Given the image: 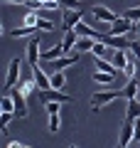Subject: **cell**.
Segmentation results:
<instances>
[{"label": "cell", "instance_id": "6da1fadb", "mask_svg": "<svg viewBox=\"0 0 140 148\" xmlns=\"http://www.w3.org/2000/svg\"><path fill=\"white\" fill-rule=\"evenodd\" d=\"M120 96H123V91H96V94L91 96V111L103 109V106H108L113 99H120Z\"/></svg>", "mask_w": 140, "mask_h": 148}, {"label": "cell", "instance_id": "7a4b0ae2", "mask_svg": "<svg viewBox=\"0 0 140 148\" xmlns=\"http://www.w3.org/2000/svg\"><path fill=\"white\" fill-rule=\"evenodd\" d=\"M79 62V52L74 54H64V57H57L52 62H47V72H62V69H69Z\"/></svg>", "mask_w": 140, "mask_h": 148}, {"label": "cell", "instance_id": "3957f363", "mask_svg": "<svg viewBox=\"0 0 140 148\" xmlns=\"http://www.w3.org/2000/svg\"><path fill=\"white\" fill-rule=\"evenodd\" d=\"M20 69H22V59H12L10 67H7V74H5V89L10 91L12 86H17V82H20Z\"/></svg>", "mask_w": 140, "mask_h": 148}, {"label": "cell", "instance_id": "277c9868", "mask_svg": "<svg viewBox=\"0 0 140 148\" xmlns=\"http://www.w3.org/2000/svg\"><path fill=\"white\" fill-rule=\"evenodd\" d=\"M133 25H135L133 20H128L125 15H120V17H116V20L111 22V27H108V35H125V37H128V32L133 30Z\"/></svg>", "mask_w": 140, "mask_h": 148}, {"label": "cell", "instance_id": "5b68a950", "mask_svg": "<svg viewBox=\"0 0 140 148\" xmlns=\"http://www.w3.org/2000/svg\"><path fill=\"white\" fill-rule=\"evenodd\" d=\"M10 94H12V99H15V116H20V119H25L30 111H27V96L22 94L17 86H12L10 89Z\"/></svg>", "mask_w": 140, "mask_h": 148}, {"label": "cell", "instance_id": "8992f818", "mask_svg": "<svg viewBox=\"0 0 140 148\" xmlns=\"http://www.w3.org/2000/svg\"><path fill=\"white\" fill-rule=\"evenodd\" d=\"M133 138H135V121L125 119L123 128H120V138H118V146H120V148H128L130 143H133Z\"/></svg>", "mask_w": 140, "mask_h": 148}, {"label": "cell", "instance_id": "52a82bcc", "mask_svg": "<svg viewBox=\"0 0 140 148\" xmlns=\"http://www.w3.org/2000/svg\"><path fill=\"white\" fill-rule=\"evenodd\" d=\"M39 99L42 101H62V104H69L71 96L62 94V89H39Z\"/></svg>", "mask_w": 140, "mask_h": 148}, {"label": "cell", "instance_id": "ba28073f", "mask_svg": "<svg viewBox=\"0 0 140 148\" xmlns=\"http://www.w3.org/2000/svg\"><path fill=\"white\" fill-rule=\"evenodd\" d=\"M91 12H93V17H96L99 22H108V25L116 20V17H118L113 10H111V8H106V5H93Z\"/></svg>", "mask_w": 140, "mask_h": 148}, {"label": "cell", "instance_id": "9c48e42d", "mask_svg": "<svg viewBox=\"0 0 140 148\" xmlns=\"http://www.w3.org/2000/svg\"><path fill=\"white\" fill-rule=\"evenodd\" d=\"M17 89H20L22 94L27 96V99H30V96L35 94V91H39V84H37L35 74H32V77H25V79H20V82H17Z\"/></svg>", "mask_w": 140, "mask_h": 148}, {"label": "cell", "instance_id": "30bf717a", "mask_svg": "<svg viewBox=\"0 0 140 148\" xmlns=\"http://www.w3.org/2000/svg\"><path fill=\"white\" fill-rule=\"evenodd\" d=\"M32 74H35V79H37V84H39V89H52V79H49V72H44L39 64H32Z\"/></svg>", "mask_w": 140, "mask_h": 148}, {"label": "cell", "instance_id": "8fae6325", "mask_svg": "<svg viewBox=\"0 0 140 148\" xmlns=\"http://www.w3.org/2000/svg\"><path fill=\"white\" fill-rule=\"evenodd\" d=\"M62 17H64V30H74L76 22H81L84 12L81 10H62Z\"/></svg>", "mask_w": 140, "mask_h": 148}, {"label": "cell", "instance_id": "7c38bea8", "mask_svg": "<svg viewBox=\"0 0 140 148\" xmlns=\"http://www.w3.org/2000/svg\"><path fill=\"white\" fill-rule=\"evenodd\" d=\"M76 40H79L76 30H64L62 45H64V52H67V54H74V52H76Z\"/></svg>", "mask_w": 140, "mask_h": 148}, {"label": "cell", "instance_id": "4fadbf2b", "mask_svg": "<svg viewBox=\"0 0 140 148\" xmlns=\"http://www.w3.org/2000/svg\"><path fill=\"white\" fill-rule=\"evenodd\" d=\"M74 30H76V35H84V37H93V40H99V42H103V37L106 35H101V32H96L93 30L91 25H86V22H76V27H74Z\"/></svg>", "mask_w": 140, "mask_h": 148}, {"label": "cell", "instance_id": "5bb4252c", "mask_svg": "<svg viewBox=\"0 0 140 148\" xmlns=\"http://www.w3.org/2000/svg\"><path fill=\"white\" fill-rule=\"evenodd\" d=\"M64 45H62V40H59L57 45H54V47H49L47 49V52H39V59L42 62H52V59H57V57H64Z\"/></svg>", "mask_w": 140, "mask_h": 148}, {"label": "cell", "instance_id": "9a60e30c", "mask_svg": "<svg viewBox=\"0 0 140 148\" xmlns=\"http://www.w3.org/2000/svg\"><path fill=\"white\" fill-rule=\"evenodd\" d=\"M128 52L130 49H113V54H111V62H113V67L118 72H123L125 64H128Z\"/></svg>", "mask_w": 140, "mask_h": 148}, {"label": "cell", "instance_id": "2e32d148", "mask_svg": "<svg viewBox=\"0 0 140 148\" xmlns=\"http://www.w3.org/2000/svg\"><path fill=\"white\" fill-rule=\"evenodd\" d=\"M37 59H39V37H32L27 45V62L37 64Z\"/></svg>", "mask_w": 140, "mask_h": 148}, {"label": "cell", "instance_id": "e0dca14e", "mask_svg": "<svg viewBox=\"0 0 140 148\" xmlns=\"http://www.w3.org/2000/svg\"><path fill=\"white\" fill-rule=\"evenodd\" d=\"M125 119H130V121L140 119V99H138V96L128 99V111H125Z\"/></svg>", "mask_w": 140, "mask_h": 148}, {"label": "cell", "instance_id": "ac0fdd59", "mask_svg": "<svg viewBox=\"0 0 140 148\" xmlns=\"http://www.w3.org/2000/svg\"><path fill=\"white\" fill-rule=\"evenodd\" d=\"M96 42H99V40H93V37H84V35H79V40H76V52H79V54H81V52H91Z\"/></svg>", "mask_w": 140, "mask_h": 148}, {"label": "cell", "instance_id": "d6986e66", "mask_svg": "<svg viewBox=\"0 0 140 148\" xmlns=\"http://www.w3.org/2000/svg\"><path fill=\"white\" fill-rule=\"evenodd\" d=\"M49 79H52V89H64V84H67V74L62 72H49Z\"/></svg>", "mask_w": 140, "mask_h": 148}, {"label": "cell", "instance_id": "ffe728a7", "mask_svg": "<svg viewBox=\"0 0 140 148\" xmlns=\"http://www.w3.org/2000/svg\"><path fill=\"white\" fill-rule=\"evenodd\" d=\"M123 96H125V99L138 96V77H130V79H128V84L123 86Z\"/></svg>", "mask_w": 140, "mask_h": 148}, {"label": "cell", "instance_id": "44dd1931", "mask_svg": "<svg viewBox=\"0 0 140 148\" xmlns=\"http://www.w3.org/2000/svg\"><path fill=\"white\" fill-rule=\"evenodd\" d=\"M113 79H116V74H111V72H101V69L93 72V82L96 84H111Z\"/></svg>", "mask_w": 140, "mask_h": 148}, {"label": "cell", "instance_id": "7402d4cb", "mask_svg": "<svg viewBox=\"0 0 140 148\" xmlns=\"http://www.w3.org/2000/svg\"><path fill=\"white\" fill-rule=\"evenodd\" d=\"M32 32H39V30H37V27H30V25H22V27H15V30H12V37L22 40V37H30Z\"/></svg>", "mask_w": 140, "mask_h": 148}, {"label": "cell", "instance_id": "603a6c76", "mask_svg": "<svg viewBox=\"0 0 140 148\" xmlns=\"http://www.w3.org/2000/svg\"><path fill=\"white\" fill-rule=\"evenodd\" d=\"M22 22H25V25H30V27H37V22H39V12L30 8V10L25 12V20H22Z\"/></svg>", "mask_w": 140, "mask_h": 148}, {"label": "cell", "instance_id": "cb8c5ba5", "mask_svg": "<svg viewBox=\"0 0 140 148\" xmlns=\"http://www.w3.org/2000/svg\"><path fill=\"white\" fill-rule=\"evenodd\" d=\"M0 109L15 114V99H12V94H7V96H3V99H0Z\"/></svg>", "mask_w": 140, "mask_h": 148}, {"label": "cell", "instance_id": "d4e9b609", "mask_svg": "<svg viewBox=\"0 0 140 148\" xmlns=\"http://www.w3.org/2000/svg\"><path fill=\"white\" fill-rule=\"evenodd\" d=\"M59 128H62L59 114H49V133H59Z\"/></svg>", "mask_w": 140, "mask_h": 148}, {"label": "cell", "instance_id": "484cf974", "mask_svg": "<svg viewBox=\"0 0 140 148\" xmlns=\"http://www.w3.org/2000/svg\"><path fill=\"white\" fill-rule=\"evenodd\" d=\"M37 30H42V32H52V30H54V22L49 20V17H42V15H39V22H37Z\"/></svg>", "mask_w": 140, "mask_h": 148}, {"label": "cell", "instance_id": "4316f807", "mask_svg": "<svg viewBox=\"0 0 140 148\" xmlns=\"http://www.w3.org/2000/svg\"><path fill=\"white\" fill-rule=\"evenodd\" d=\"M12 116H15V114H10V111H3V114H0V133H7V123H10Z\"/></svg>", "mask_w": 140, "mask_h": 148}, {"label": "cell", "instance_id": "83f0119b", "mask_svg": "<svg viewBox=\"0 0 140 148\" xmlns=\"http://www.w3.org/2000/svg\"><path fill=\"white\" fill-rule=\"evenodd\" d=\"M123 15L128 17V20H133V22H138V20H140V8H128V10H125Z\"/></svg>", "mask_w": 140, "mask_h": 148}, {"label": "cell", "instance_id": "f1b7e54d", "mask_svg": "<svg viewBox=\"0 0 140 148\" xmlns=\"http://www.w3.org/2000/svg\"><path fill=\"white\" fill-rule=\"evenodd\" d=\"M59 5H62L64 10H81V8H79V0H59Z\"/></svg>", "mask_w": 140, "mask_h": 148}, {"label": "cell", "instance_id": "f546056e", "mask_svg": "<svg viewBox=\"0 0 140 148\" xmlns=\"http://www.w3.org/2000/svg\"><path fill=\"white\" fill-rule=\"evenodd\" d=\"M59 104H62V101H44L47 114H59Z\"/></svg>", "mask_w": 140, "mask_h": 148}, {"label": "cell", "instance_id": "4dcf8cb0", "mask_svg": "<svg viewBox=\"0 0 140 148\" xmlns=\"http://www.w3.org/2000/svg\"><path fill=\"white\" fill-rule=\"evenodd\" d=\"M130 49L135 52V57L140 59V37H135V40H130Z\"/></svg>", "mask_w": 140, "mask_h": 148}, {"label": "cell", "instance_id": "1f68e13d", "mask_svg": "<svg viewBox=\"0 0 140 148\" xmlns=\"http://www.w3.org/2000/svg\"><path fill=\"white\" fill-rule=\"evenodd\" d=\"M5 148H27V143L25 141H7Z\"/></svg>", "mask_w": 140, "mask_h": 148}, {"label": "cell", "instance_id": "d6a6232c", "mask_svg": "<svg viewBox=\"0 0 140 148\" xmlns=\"http://www.w3.org/2000/svg\"><path fill=\"white\" fill-rule=\"evenodd\" d=\"M133 143H140V119H135V138Z\"/></svg>", "mask_w": 140, "mask_h": 148}, {"label": "cell", "instance_id": "836d02e7", "mask_svg": "<svg viewBox=\"0 0 140 148\" xmlns=\"http://www.w3.org/2000/svg\"><path fill=\"white\" fill-rule=\"evenodd\" d=\"M3 3H15V5H22V3H30V0H3Z\"/></svg>", "mask_w": 140, "mask_h": 148}, {"label": "cell", "instance_id": "e575fe53", "mask_svg": "<svg viewBox=\"0 0 140 148\" xmlns=\"http://www.w3.org/2000/svg\"><path fill=\"white\" fill-rule=\"evenodd\" d=\"M133 30H135V35H138V37H140V20H138V22H135V27H133Z\"/></svg>", "mask_w": 140, "mask_h": 148}, {"label": "cell", "instance_id": "d590c367", "mask_svg": "<svg viewBox=\"0 0 140 148\" xmlns=\"http://www.w3.org/2000/svg\"><path fill=\"white\" fill-rule=\"evenodd\" d=\"M39 3H44V0H39Z\"/></svg>", "mask_w": 140, "mask_h": 148}, {"label": "cell", "instance_id": "8d00e7d4", "mask_svg": "<svg viewBox=\"0 0 140 148\" xmlns=\"http://www.w3.org/2000/svg\"><path fill=\"white\" fill-rule=\"evenodd\" d=\"M138 99H140V96H138Z\"/></svg>", "mask_w": 140, "mask_h": 148}]
</instances>
